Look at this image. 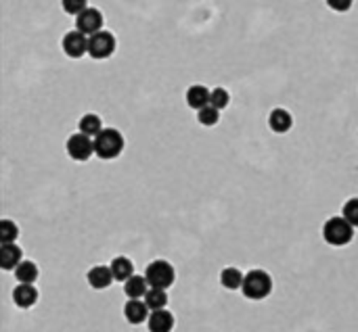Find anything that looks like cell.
Listing matches in <instances>:
<instances>
[{
  "label": "cell",
  "mask_w": 358,
  "mask_h": 332,
  "mask_svg": "<svg viewBox=\"0 0 358 332\" xmlns=\"http://www.w3.org/2000/svg\"><path fill=\"white\" fill-rule=\"evenodd\" d=\"M241 293L249 301H262L273 293V278L264 269H249L245 274V280L241 287Z\"/></svg>",
  "instance_id": "6da1fadb"
},
{
  "label": "cell",
  "mask_w": 358,
  "mask_h": 332,
  "mask_svg": "<svg viewBox=\"0 0 358 332\" xmlns=\"http://www.w3.org/2000/svg\"><path fill=\"white\" fill-rule=\"evenodd\" d=\"M126 142H124V136L122 132H118L116 128H103V132L94 136V155L98 159H116L122 155Z\"/></svg>",
  "instance_id": "7a4b0ae2"
},
{
  "label": "cell",
  "mask_w": 358,
  "mask_h": 332,
  "mask_svg": "<svg viewBox=\"0 0 358 332\" xmlns=\"http://www.w3.org/2000/svg\"><path fill=\"white\" fill-rule=\"evenodd\" d=\"M352 236H354V226L344 215L329 217L323 224V239L331 247H344L352 241Z\"/></svg>",
  "instance_id": "3957f363"
},
{
  "label": "cell",
  "mask_w": 358,
  "mask_h": 332,
  "mask_svg": "<svg viewBox=\"0 0 358 332\" xmlns=\"http://www.w3.org/2000/svg\"><path fill=\"white\" fill-rule=\"evenodd\" d=\"M145 278L153 289H170L176 280V269L166 259H156L145 267Z\"/></svg>",
  "instance_id": "277c9868"
},
{
  "label": "cell",
  "mask_w": 358,
  "mask_h": 332,
  "mask_svg": "<svg viewBox=\"0 0 358 332\" xmlns=\"http://www.w3.org/2000/svg\"><path fill=\"white\" fill-rule=\"evenodd\" d=\"M116 50V38L112 32L101 30L92 36H88V54L92 59L101 61V59H109Z\"/></svg>",
  "instance_id": "5b68a950"
},
{
  "label": "cell",
  "mask_w": 358,
  "mask_h": 332,
  "mask_svg": "<svg viewBox=\"0 0 358 332\" xmlns=\"http://www.w3.org/2000/svg\"><path fill=\"white\" fill-rule=\"evenodd\" d=\"M67 155L74 159V161H88L92 155H94V138L78 132V134H72L67 138Z\"/></svg>",
  "instance_id": "8992f818"
},
{
  "label": "cell",
  "mask_w": 358,
  "mask_h": 332,
  "mask_svg": "<svg viewBox=\"0 0 358 332\" xmlns=\"http://www.w3.org/2000/svg\"><path fill=\"white\" fill-rule=\"evenodd\" d=\"M63 52L72 59H80L84 54H88V36L74 30V32H67L63 36Z\"/></svg>",
  "instance_id": "52a82bcc"
},
{
  "label": "cell",
  "mask_w": 358,
  "mask_h": 332,
  "mask_svg": "<svg viewBox=\"0 0 358 332\" xmlns=\"http://www.w3.org/2000/svg\"><path fill=\"white\" fill-rule=\"evenodd\" d=\"M76 30L86 34V36H92V34L101 32V30H103V15H101L98 9L88 7L86 11H82L76 17Z\"/></svg>",
  "instance_id": "ba28073f"
},
{
  "label": "cell",
  "mask_w": 358,
  "mask_h": 332,
  "mask_svg": "<svg viewBox=\"0 0 358 332\" xmlns=\"http://www.w3.org/2000/svg\"><path fill=\"white\" fill-rule=\"evenodd\" d=\"M86 280L94 291H105L116 283L112 265H92L86 274Z\"/></svg>",
  "instance_id": "9c48e42d"
},
{
  "label": "cell",
  "mask_w": 358,
  "mask_h": 332,
  "mask_svg": "<svg viewBox=\"0 0 358 332\" xmlns=\"http://www.w3.org/2000/svg\"><path fill=\"white\" fill-rule=\"evenodd\" d=\"M151 316V309L147 307L145 299H128L124 305V318L128 320V324L138 326L143 322H147Z\"/></svg>",
  "instance_id": "30bf717a"
},
{
  "label": "cell",
  "mask_w": 358,
  "mask_h": 332,
  "mask_svg": "<svg viewBox=\"0 0 358 332\" xmlns=\"http://www.w3.org/2000/svg\"><path fill=\"white\" fill-rule=\"evenodd\" d=\"M174 316L168 309H158V311H151L149 320H147V330L149 332H172L174 330Z\"/></svg>",
  "instance_id": "8fae6325"
},
{
  "label": "cell",
  "mask_w": 358,
  "mask_h": 332,
  "mask_svg": "<svg viewBox=\"0 0 358 332\" xmlns=\"http://www.w3.org/2000/svg\"><path fill=\"white\" fill-rule=\"evenodd\" d=\"M23 261V251L19 245L11 243V245H3L0 247V267L11 272V269H17V265Z\"/></svg>",
  "instance_id": "7c38bea8"
},
{
  "label": "cell",
  "mask_w": 358,
  "mask_h": 332,
  "mask_svg": "<svg viewBox=\"0 0 358 332\" xmlns=\"http://www.w3.org/2000/svg\"><path fill=\"white\" fill-rule=\"evenodd\" d=\"M13 301L21 309H30L38 303V291L34 285H17L13 291Z\"/></svg>",
  "instance_id": "4fadbf2b"
},
{
  "label": "cell",
  "mask_w": 358,
  "mask_h": 332,
  "mask_svg": "<svg viewBox=\"0 0 358 332\" xmlns=\"http://www.w3.org/2000/svg\"><path fill=\"white\" fill-rule=\"evenodd\" d=\"M291 126H293V118H291L289 111H285V109H275V111H271V115H268V128H271L275 134H285V132L291 130Z\"/></svg>",
  "instance_id": "5bb4252c"
},
{
  "label": "cell",
  "mask_w": 358,
  "mask_h": 332,
  "mask_svg": "<svg viewBox=\"0 0 358 332\" xmlns=\"http://www.w3.org/2000/svg\"><path fill=\"white\" fill-rule=\"evenodd\" d=\"M210 98H212V92L206 86L195 84V86H191L187 90V104L191 109H195V111H201L203 107H208L210 104Z\"/></svg>",
  "instance_id": "9a60e30c"
},
{
  "label": "cell",
  "mask_w": 358,
  "mask_h": 332,
  "mask_svg": "<svg viewBox=\"0 0 358 332\" xmlns=\"http://www.w3.org/2000/svg\"><path fill=\"white\" fill-rule=\"evenodd\" d=\"M151 287H149V283H147V278L145 276H132V278H128L126 283H124V295L128 297V299H145V295H147V291H149Z\"/></svg>",
  "instance_id": "2e32d148"
},
{
  "label": "cell",
  "mask_w": 358,
  "mask_h": 332,
  "mask_svg": "<svg viewBox=\"0 0 358 332\" xmlns=\"http://www.w3.org/2000/svg\"><path fill=\"white\" fill-rule=\"evenodd\" d=\"M109 265H112V272H114V278H116L118 283H126L128 278H132V276H134V265H132V261H130L128 257H124V255L114 257Z\"/></svg>",
  "instance_id": "e0dca14e"
},
{
  "label": "cell",
  "mask_w": 358,
  "mask_h": 332,
  "mask_svg": "<svg viewBox=\"0 0 358 332\" xmlns=\"http://www.w3.org/2000/svg\"><path fill=\"white\" fill-rule=\"evenodd\" d=\"M243 280H245V274H243L239 267L229 265V267H224V269L220 272V285H222L227 291H237V289H241V287H243Z\"/></svg>",
  "instance_id": "ac0fdd59"
},
{
  "label": "cell",
  "mask_w": 358,
  "mask_h": 332,
  "mask_svg": "<svg viewBox=\"0 0 358 332\" xmlns=\"http://www.w3.org/2000/svg\"><path fill=\"white\" fill-rule=\"evenodd\" d=\"M15 278L19 285H34L38 280V265L34 261H21L15 269Z\"/></svg>",
  "instance_id": "d6986e66"
},
{
  "label": "cell",
  "mask_w": 358,
  "mask_h": 332,
  "mask_svg": "<svg viewBox=\"0 0 358 332\" xmlns=\"http://www.w3.org/2000/svg\"><path fill=\"white\" fill-rule=\"evenodd\" d=\"M145 303L151 311H158V309H166L168 305V293L166 289H149L145 295Z\"/></svg>",
  "instance_id": "ffe728a7"
},
{
  "label": "cell",
  "mask_w": 358,
  "mask_h": 332,
  "mask_svg": "<svg viewBox=\"0 0 358 332\" xmlns=\"http://www.w3.org/2000/svg\"><path fill=\"white\" fill-rule=\"evenodd\" d=\"M78 128H80V132H82V134H86V136L94 138L96 134L103 132V122H101V118H98V115H94V113H86V115L80 120Z\"/></svg>",
  "instance_id": "44dd1931"
},
{
  "label": "cell",
  "mask_w": 358,
  "mask_h": 332,
  "mask_svg": "<svg viewBox=\"0 0 358 332\" xmlns=\"http://www.w3.org/2000/svg\"><path fill=\"white\" fill-rule=\"evenodd\" d=\"M197 122H199L201 126L212 128V126H216V124L220 122V111H218L216 107H212V104L203 107L201 111H197Z\"/></svg>",
  "instance_id": "7402d4cb"
},
{
  "label": "cell",
  "mask_w": 358,
  "mask_h": 332,
  "mask_svg": "<svg viewBox=\"0 0 358 332\" xmlns=\"http://www.w3.org/2000/svg\"><path fill=\"white\" fill-rule=\"evenodd\" d=\"M17 236H19V228H17L15 221H11V219L0 221V243L11 245V243L17 241Z\"/></svg>",
  "instance_id": "603a6c76"
},
{
  "label": "cell",
  "mask_w": 358,
  "mask_h": 332,
  "mask_svg": "<svg viewBox=\"0 0 358 332\" xmlns=\"http://www.w3.org/2000/svg\"><path fill=\"white\" fill-rule=\"evenodd\" d=\"M341 215L350 221L354 228H358V197H352L344 203L341 207Z\"/></svg>",
  "instance_id": "cb8c5ba5"
},
{
  "label": "cell",
  "mask_w": 358,
  "mask_h": 332,
  "mask_svg": "<svg viewBox=\"0 0 358 332\" xmlns=\"http://www.w3.org/2000/svg\"><path fill=\"white\" fill-rule=\"evenodd\" d=\"M61 7L67 15H80L88 9V0H61Z\"/></svg>",
  "instance_id": "d4e9b609"
},
{
  "label": "cell",
  "mask_w": 358,
  "mask_h": 332,
  "mask_svg": "<svg viewBox=\"0 0 358 332\" xmlns=\"http://www.w3.org/2000/svg\"><path fill=\"white\" fill-rule=\"evenodd\" d=\"M229 102H231V94L224 88H214L212 90V98H210V104L212 107H216L218 111H222Z\"/></svg>",
  "instance_id": "484cf974"
},
{
  "label": "cell",
  "mask_w": 358,
  "mask_h": 332,
  "mask_svg": "<svg viewBox=\"0 0 358 332\" xmlns=\"http://www.w3.org/2000/svg\"><path fill=\"white\" fill-rule=\"evenodd\" d=\"M352 3L354 0H327V7L335 13H346V11H350Z\"/></svg>",
  "instance_id": "4316f807"
}]
</instances>
